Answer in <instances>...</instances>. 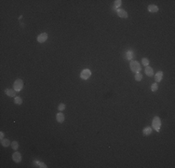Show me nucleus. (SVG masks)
Segmentation results:
<instances>
[{
	"instance_id": "obj_24",
	"label": "nucleus",
	"mask_w": 175,
	"mask_h": 168,
	"mask_svg": "<svg viewBox=\"0 0 175 168\" xmlns=\"http://www.w3.org/2000/svg\"><path fill=\"white\" fill-rule=\"evenodd\" d=\"M4 136H5V134H4L3 132H1V133H0V138L3 139V138H4Z\"/></svg>"
},
{
	"instance_id": "obj_11",
	"label": "nucleus",
	"mask_w": 175,
	"mask_h": 168,
	"mask_svg": "<svg viewBox=\"0 0 175 168\" xmlns=\"http://www.w3.org/2000/svg\"><path fill=\"white\" fill-rule=\"evenodd\" d=\"M64 115L62 113V112H59V113H57L56 114V120H57V122H60V123H62V122H64Z\"/></svg>"
},
{
	"instance_id": "obj_8",
	"label": "nucleus",
	"mask_w": 175,
	"mask_h": 168,
	"mask_svg": "<svg viewBox=\"0 0 175 168\" xmlns=\"http://www.w3.org/2000/svg\"><path fill=\"white\" fill-rule=\"evenodd\" d=\"M5 93L9 96V97H14L16 95V91L14 89H6L5 90Z\"/></svg>"
},
{
	"instance_id": "obj_14",
	"label": "nucleus",
	"mask_w": 175,
	"mask_h": 168,
	"mask_svg": "<svg viewBox=\"0 0 175 168\" xmlns=\"http://www.w3.org/2000/svg\"><path fill=\"white\" fill-rule=\"evenodd\" d=\"M1 144H2V146L3 147H9L11 143H10V141L8 139V138H3V139H1Z\"/></svg>"
},
{
	"instance_id": "obj_9",
	"label": "nucleus",
	"mask_w": 175,
	"mask_h": 168,
	"mask_svg": "<svg viewBox=\"0 0 175 168\" xmlns=\"http://www.w3.org/2000/svg\"><path fill=\"white\" fill-rule=\"evenodd\" d=\"M145 74L147 75L148 77H152L154 76V70L151 66H145Z\"/></svg>"
},
{
	"instance_id": "obj_18",
	"label": "nucleus",
	"mask_w": 175,
	"mask_h": 168,
	"mask_svg": "<svg viewBox=\"0 0 175 168\" xmlns=\"http://www.w3.org/2000/svg\"><path fill=\"white\" fill-rule=\"evenodd\" d=\"M14 103H15L16 105H21V104H22V99H21V97L16 96L15 99H14Z\"/></svg>"
},
{
	"instance_id": "obj_17",
	"label": "nucleus",
	"mask_w": 175,
	"mask_h": 168,
	"mask_svg": "<svg viewBox=\"0 0 175 168\" xmlns=\"http://www.w3.org/2000/svg\"><path fill=\"white\" fill-rule=\"evenodd\" d=\"M142 79H143V75L140 72L136 73V75H135V80L136 81H141Z\"/></svg>"
},
{
	"instance_id": "obj_7",
	"label": "nucleus",
	"mask_w": 175,
	"mask_h": 168,
	"mask_svg": "<svg viewBox=\"0 0 175 168\" xmlns=\"http://www.w3.org/2000/svg\"><path fill=\"white\" fill-rule=\"evenodd\" d=\"M116 12H117V15L119 16L120 18H128V13L125 9H116Z\"/></svg>"
},
{
	"instance_id": "obj_13",
	"label": "nucleus",
	"mask_w": 175,
	"mask_h": 168,
	"mask_svg": "<svg viewBox=\"0 0 175 168\" xmlns=\"http://www.w3.org/2000/svg\"><path fill=\"white\" fill-rule=\"evenodd\" d=\"M143 134L144 136H150L152 134V128L151 127H144L143 130Z\"/></svg>"
},
{
	"instance_id": "obj_12",
	"label": "nucleus",
	"mask_w": 175,
	"mask_h": 168,
	"mask_svg": "<svg viewBox=\"0 0 175 168\" xmlns=\"http://www.w3.org/2000/svg\"><path fill=\"white\" fill-rule=\"evenodd\" d=\"M147 9L150 12H158V7L156 6V5H149L148 8H147Z\"/></svg>"
},
{
	"instance_id": "obj_23",
	"label": "nucleus",
	"mask_w": 175,
	"mask_h": 168,
	"mask_svg": "<svg viewBox=\"0 0 175 168\" xmlns=\"http://www.w3.org/2000/svg\"><path fill=\"white\" fill-rule=\"evenodd\" d=\"M65 107H66L65 104L62 103V104H60V105L58 106V109H59L60 111H63V110H64V109H65Z\"/></svg>"
},
{
	"instance_id": "obj_2",
	"label": "nucleus",
	"mask_w": 175,
	"mask_h": 168,
	"mask_svg": "<svg viewBox=\"0 0 175 168\" xmlns=\"http://www.w3.org/2000/svg\"><path fill=\"white\" fill-rule=\"evenodd\" d=\"M129 66H130V69H131L132 72L138 73V72L141 71V65L137 61H131L129 64Z\"/></svg>"
},
{
	"instance_id": "obj_6",
	"label": "nucleus",
	"mask_w": 175,
	"mask_h": 168,
	"mask_svg": "<svg viewBox=\"0 0 175 168\" xmlns=\"http://www.w3.org/2000/svg\"><path fill=\"white\" fill-rule=\"evenodd\" d=\"M12 160H13L15 163H21V154L20 152H18V151L14 152L12 154Z\"/></svg>"
},
{
	"instance_id": "obj_21",
	"label": "nucleus",
	"mask_w": 175,
	"mask_h": 168,
	"mask_svg": "<svg viewBox=\"0 0 175 168\" xmlns=\"http://www.w3.org/2000/svg\"><path fill=\"white\" fill-rule=\"evenodd\" d=\"M158 89V83H153L152 86H151V91H152V92H157Z\"/></svg>"
},
{
	"instance_id": "obj_15",
	"label": "nucleus",
	"mask_w": 175,
	"mask_h": 168,
	"mask_svg": "<svg viewBox=\"0 0 175 168\" xmlns=\"http://www.w3.org/2000/svg\"><path fill=\"white\" fill-rule=\"evenodd\" d=\"M34 164H35V165H38V167H43V168H47L48 166L44 163H41V162H39V161H34Z\"/></svg>"
},
{
	"instance_id": "obj_19",
	"label": "nucleus",
	"mask_w": 175,
	"mask_h": 168,
	"mask_svg": "<svg viewBox=\"0 0 175 168\" xmlns=\"http://www.w3.org/2000/svg\"><path fill=\"white\" fill-rule=\"evenodd\" d=\"M11 147H12V149H13L14 150H17L18 148H19V143H18L17 141H12V142H11Z\"/></svg>"
},
{
	"instance_id": "obj_16",
	"label": "nucleus",
	"mask_w": 175,
	"mask_h": 168,
	"mask_svg": "<svg viewBox=\"0 0 175 168\" xmlns=\"http://www.w3.org/2000/svg\"><path fill=\"white\" fill-rule=\"evenodd\" d=\"M125 56H126V59L127 60H131L132 57H133V52L131 50H128L127 52H126V54H125Z\"/></svg>"
},
{
	"instance_id": "obj_10",
	"label": "nucleus",
	"mask_w": 175,
	"mask_h": 168,
	"mask_svg": "<svg viewBox=\"0 0 175 168\" xmlns=\"http://www.w3.org/2000/svg\"><path fill=\"white\" fill-rule=\"evenodd\" d=\"M162 78H163V72H162V71H158V72L156 73V75H155V79H156V81H157V82H160V81L162 80Z\"/></svg>"
},
{
	"instance_id": "obj_5",
	"label": "nucleus",
	"mask_w": 175,
	"mask_h": 168,
	"mask_svg": "<svg viewBox=\"0 0 175 168\" xmlns=\"http://www.w3.org/2000/svg\"><path fill=\"white\" fill-rule=\"evenodd\" d=\"M48 39V34L47 33H41L38 36H37V41L39 43H44L46 42Z\"/></svg>"
},
{
	"instance_id": "obj_4",
	"label": "nucleus",
	"mask_w": 175,
	"mask_h": 168,
	"mask_svg": "<svg viewBox=\"0 0 175 168\" xmlns=\"http://www.w3.org/2000/svg\"><path fill=\"white\" fill-rule=\"evenodd\" d=\"M90 76H91V71H90V69H84V70L80 73V77H81L82 79H85V80L89 79V78L90 77Z\"/></svg>"
},
{
	"instance_id": "obj_20",
	"label": "nucleus",
	"mask_w": 175,
	"mask_h": 168,
	"mask_svg": "<svg viewBox=\"0 0 175 168\" xmlns=\"http://www.w3.org/2000/svg\"><path fill=\"white\" fill-rule=\"evenodd\" d=\"M121 4H122V1L121 0H115V4H114V8L115 9H117V8H119L121 6Z\"/></svg>"
},
{
	"instance_id": "obj_3",
	"label": "nucleus",
	"mask_w": 175,
	"mask_h": 168,
	"mask_svg": "<svg viewBox=\"0 0 175 168\" xmlns=\"http://www.w3.org/2000/svg\"><path fill=\"white\" fill-rule=\"evenodd\" d=\"M23 88V81L21 79V78H18L15 80L14 84H13V89L16 91V92H20L21 91Z\"/></svg>"
},
{
	"instance_id": "obj_22",
	"label": "nucleus",
	"mask_w": 175,
	"mask_h": 168,
	"mask_svg": "<svg viewBox=\"0 0 175 168\" xmlns=\"http://www.w3.org/2000/svg\"><path fill=\"white\" fill-rule=\"evenodd\" d=\"M142 64H143L144 66H148V64H149V60H148L147 58H143V59H142Z\"/></svg>"
},
{
	"instance_id": "obj_1",
	"label": "nucleus",
	"mask_w": 175,
	"mask_h": 168,
	"mask_svg": "<svg viewBox=\"0 0 175 168\" xmlns=\"http://www.w3.org/2000/svg\"><path fill=\"white\" fill-rule=\"evenodd\" d=\"M160 126H161V120L158 116L154 117L153 119V122H152V128L155 129L157 132L160 131Z\"/></svg>"
}]
</instances>
